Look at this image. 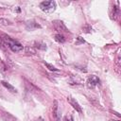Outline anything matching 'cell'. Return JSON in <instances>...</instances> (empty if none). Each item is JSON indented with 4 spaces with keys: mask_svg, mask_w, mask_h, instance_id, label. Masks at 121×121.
<instances>
[{
    "mask_svg": "<svg viewBox=\"0 0 121 121\" xmlns=\"http://www.w3.org/2000/svg\"><path fill=\"white\" fill-rule=\"evenodd\" d=\"M25 51H26V53H27V54H31V55H35V54H36V50H35L33 47H30V46L25 47Z\"/></svg>",
    "mask_w": 121,
    "mask_h": 121,
    "instance_id": "5bb4252c",
    "label": "cell"
},
{
    "mask_svg": "<svg viewBox=\"0 0 121 121\" xmlns=\"http://www.w3.org/2000/svg\"><path fill=\"white\" fill-rule=\"evenodd\" d=\"M26 86L27 90H28L29 92H31V93H36V94H38V93L41 92V89H39L38 87H36V86H35L34 84H32L31 82H28L26 79Z\"/></svg>",
    "mask_w": 121,
    "mask_h": 121,
    "instance_id": "ba28073f",
    "label": "cell"
},
{
    "mask_svg": "<svg viewBox=\"0 0 121 121\" xmlns=\"http://www.w3.org/2000/svg\"><path fill=\"white\" fill-rule=\"evenodd\" d=\"M54 39H55L56 42H58V43H63L65 42V37H64L62 34H60V33L56 34L55 37H54Z\"/></svg>",
    "mask_w": 121,
    "mask_h": 121,
    "instance_id": "8fae6325",
    "label": "cell"
},
{
    "mask_svg": "<svg viewBox=\"0 0 121 121\" xmlns=\"http://www.w3.org/2000/svg\"><path fill=\"white\" fill-rule=\"evenodd\" d=\"M1 83H2V85H3L4 87H6V88H7V89H8L9 91H10L11 93H15V94L17 93L16 89H15V88H14V87H13V86H12L11 84L8 83L7 81H4V80H2V81H1Z\"/></svg>",
    "mask_w": 121,
    "mask_h": 121,
    "instance_id": "9c48e42d",
    "label": "cell"
},
{
    "mask_svg": "<svg viewBox=\"0 0 121 121\" xmlns=\"http://www.w3.org/2000/svg\"><path fill=\"white\" fill-rule=\"evenodd\" d=\"M44 65H45L50 71H53V72H58V71H59L54 65H52V64H50V63H48V62H45V61H44Z\"/></svg>",
    "mask_w": 121,
    "mask_h": 121,
    "instance_id": "9a60e30c",
    "label": "cell"
},
{
    "mask_svg": "<svg viewBox=\"0 0 121 121\" xmlns=\"http://www.w3.org/2000/svg\"><path fill=\"white\" fill-rule=\"evenodd\" d=\"M111 121H119V120H111Z\"/></svg>",
    "mask_w": 121,
    "mask_h": 121,
    "instance_id": "44dd1931",
    "label": "cell"
},
{
    "mask_svg": "<svg viewBox=\"0 0 121 121\" xmlns=\"http://www.w3.org/2000/svg\"><path fill=\"white\" fill-rule=\"evenodd\" d=\"M82 31L85 32V33H91V31H92V26H91L89 24H85V25L82 26Z\"/></svg>",
    "mask_w": 121,
    "mask_h": 121,
    "instance_id": "4fadbf2b",
    "label": "cell"
},
{
    "mask_svg": "<svg viewBox=\"0 0 121 121\" xmlns=\"http://www.w3.org/2000/svg\"><path fill=\"white\" fill-rule=\"evenodd\" d=\"M34 44H35L34 46L36 48L40 49V50H46V44L43 43H42V42H36Z\"/></svg>",
    "mask_w": 121,
    "mask_h": 121,
    "instance_id": "7c38bea8",
    "label": "cell"
},
{
    "mask_svg": "<svg viewBox=\"0 0 121 121\" xmlns=\"http://www.w3.org/2000/svg\"><path fill=\"white\" fill-rule=\"evenodd\" d=\"M42 26L35 21L33 20H30V21H27L26 23V28L27 30H35V29H38V28H41Z\"/></svg>",
    "mask_w": 121,
    "mask_h": 121,
    "instance_id": "52a82bcc",
    "label": "cell"
},
{
    "mask_svg": "<svg viewBox=\"0 0 121 121\" xmlns=\"http://www.w3.org/2000/svg\"><path fill=\"white\" fill-rule=\"evenodd\" d=\"M118 14H119V8H117V7H113V9H112V15L117 16Z\"/></svg>",
    "mask_w": 121,
    "mask_h": 121,
    "instance_id": "e0dca14e",
    "label": "cell"
},
{
    "mask_svg": "<svg viewBox=\"0 0 121 121\" xmlns=\"http://www.w3.org/2000/svg\"><path fill=\"white\" fill-rule=\"evenodd\" d=\"M0 40H1L7 46H9V48L11 51H13V52H20V51H22V50L24 49L23 45H22L20 43H18L17 41L13 40L11 37H9V35H7V34H5V33L0 32Z\"/></svg>",
    "mask_w": 121,
    "mask_h": 121,
    "instance_id": "6da1fadb",
    "label": "cell"
},
{
    "mask_svg": "<svg viewBox=\"0 0 121 121\" xmlns=\"http://www.w3.org/2000/svg\"><path fill=\"white\" fill-rule=\"evenodd\" d=\"M53 117L55 118L56 121H60V112L59 110V104L57 100H54L53 104Z\"/></svg>",
    "mask_w": 121,
    "mask_h": 121,
    "instance_id": "5b68a950",
    "label": "cell"
},
{
    "mask_svg": "<svg viewBox=\"0 0 121 121\" xmlns=\"http://www.w3.org/2000/svg\"><path fill=\"white\" fill-rule=\"evenodd\" d=\"M2 118L4 121H16V119L9 112H4V115H2Z\"/></svg>",
    "mask_w": 121,
    "mask_h": 121,
    "instance_id": "30bf717a",
    "label": "cell"
},
{
    "mask_svg": "<svg viewBox=\"0 0 121 121\" xmlns=\"http://www.w3.org/2000/svg\"><path fill=\"white\" fill-rule=\"evenodd\" d=\"M64 121H74V119H73V117H72V116H66Z\"/></svg>",
    "mask_w": 121,
    "mask_h": 121,
    "instance_id": "d6986e66",
    "label": "cell"
},
{
    "mask_svg": "<svg viewBox=\"0 0 121 121\" xmlns=\"http://www.w3.org/2000/svg\"><path fill=\"white\" fill-rule=\"evenodd\" d=\"M98 83H99V78L95 75H92L87 78V84L91 88L95 87L96 85H98Z\"/></svg>",
    "mask_w": 121,
    "mask_h": 121,
    "instance_id": "8992f818",
    "label": "cell"
},
{
    "mask_svg": "<svg viewBox=\"0 0 121 121\" xmlns=\"http://www.w3.org/2000/svg\"><path fill=\"white\" fill-rule=\"evenodd\" d=\"M37 121H43V119L42 117H39V118L37 119Z\"/></svg>",
    "mask_w": 121,
    "mask_h": 121,
    "instance_id": "ffe728a7",
    "label": "cell"
},
{
    "mask_svg": "<svg viewBox=\"0 0 121 121\" xmlns=\"http://www.w3.org/2000/svg\"><path fill=\"white\" fill-rule=\"evenodd\" d=\"M53 26L56 30L58 31H63V32H68V28L64 25V23L60 20H55L53 21Z\"/></svg>",
    "mask_w": 121,
    "mask_h": 121,
    "instance_id": "3957f363",
    "label": "cell"
},
{
    "mask_svg": "<svg viewBox=\"0 0 121 121\" xmlns=\"http://www.w3.org/2000/svg\"><path fill=\"white\" fill-rule=\"evenodd\" d=\"M77 39H78V42H77V43H76V44H80V43H85V41H84L80 36H78Z\"/></svg>",
    "mask_w": 121,
    "mask_h": 121,
    "instance_id": "ac0fdd59",
    "label": "cell"
},
{
    "mask_svg": "<svg viewBox=\"0 0 121 121\" xmlns=\"http://www.w3.org/2000/svg\"><path fill=\"white\" fill-rule=\"evenodd\" d=\"M0 24L3 25V26H10L12 25V23L7 19H3V18H0Z\"/></svg>",
    "mask_w": 121,
    "mask_h": 121,
    "instance_id": "2e32d148",
    "label": "cell"
},
{
    "mask_svg": "<svg viewBox=\"0 0 121 121\" xmlns=\"http://www.w3.org/2000/svg\"><path fill=\"white\" fill-rule=\"evenodd\" d=\"M67 101L70 103V105H71L78 113H82V109H81V107L79 106L78 102L75 98H73L72 96H67Z\"/></svg>",
    "mask_w": 121,
    "mask_h": 121,
    "instance_id": "277c9868",
    "label": "cell"
},
{
    "mask_svg": "<svg viewBox=\"0 0 121 121\" xmlns=\"http://www.w3.org/2000/svg\"><path fill=\"white\" fill-rule=\"evenodd\" d=\"M40 9L44 12H53L56 9V3L54 1H43L40 3Z\"/></svg>",
    "mask_w": 121,
    "mask_h": 121,
    "instance_id": "7a4b0ae2",
    "label": "cell"
}]
</instances>
